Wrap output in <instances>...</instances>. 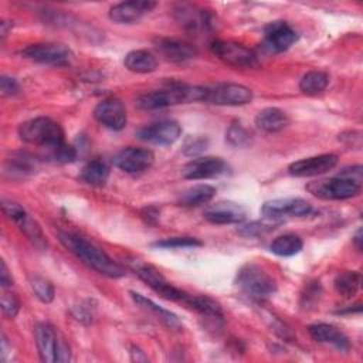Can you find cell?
<instances>
[{
	"mask_svg": "<svg viewBox=\"0 0 363 363\" xmlns=\"http://www.w3.org/2000/svg\"><path fill=\"white\" fill-rule=\"evenodd\" d=\"M58 240L71 254H74L86 267L95 269L101 275L109 278L125 277V268L116 261H113L102 248L88 241L86 238L72 233L58 231Z\"/></svg>",
	"mask_w": 363,
	"mask_h": 363,
	"instance_id": "obj_1",
	"label": "cell"
},
{
	"mask_svg": "<svg viewBox=\"0 0 363 363\" xmlns=\"http://www.w3.org/2000/svg\"><path fill=\"white\" fill-rule=\"evenodd\" d=\"M206 98V86H193L174 84L164 89L152 91L140 95L136 99V106L145 111L163 109L180 104H190L197 101H204Z\"/></svg>",
	"mask_w": 363,
	"mask_h": 363,
	"instance_id": "obj_2",
	"label": "cell"
},
{
	"mask_svg": "<svg viewBox=\"0 0 363 363\" xmlns=\"http://www.w3.org/2000/svg\"><path fill=\"white\" fill-rule=\"evenodd\" d=\"M18 135L26 143L44 147L48 152L65 143L64 130L60 123L45 116H37L23 122L18 126Z\"/></svg>",
	"mask_w": 363,
	"mask_h": 363,
	"instance_id": "obj_3",
	"label": "cell"
},
{
	"mask_svg": "<svg viewBox=\"0 0 363 363\" xmlns=\"http://www.w3.org/2000/svg\"><path fill=\"white\" fill-rule=\"evenodd\" d=\"M237 286L254 301H265L277 291L275 279L255 264L244 265L235 277Z\"/></svg>",
	"mask_w": 363,
	"mask_h": 363,
	"instance_id": "obj_4",
	"label": "cell"
},
{
	"mask_svg": "<svg viewBox=\"0 0 363 363\" xmlns=\"http://www.w3.org/2000/svg\"><path fill=\"white\" fill-rule=\"evenodd\" d=\"M35 345L43 362H69L71 352L65 339L50 323H38L34 328Z\"/></svg>",
	"mask_w": 363,
	"mask_h": 363,
	"instance_id": "obj_5",
	"label": "cell"
},
{
	"mask_svg": "<svg viewBox=\"0 0 363 363\" xmlns=\"http://www.w3.org/2000/svg\"><path fill=\"white\" fill-rule=\"evenodd\" d=\"M306 190L322 200H346L360 194L362 184L346 177H329L306 184Z\"/></svg>",
	"mask_w": 363,
	"mask_h": 363,
	"instance_id": "obj_6",
	"label": "cell"
},
{
	"mask_svg": "<svg viewBox=\"0 0 363 363\" xmlns=\"http://www.w3.org/2000/svg\"><path fill=\"white\" fill-rule=\"evenodd\" d=\"M132 269L146 285H149L162 298L169 299V301H174V302H184L186 303V301L189 298V294H186L180 288L172 285L153 265L142 262V261H133L132 262Z\"/></svg>",
	"mask_w": 363,
	"mask_h": 363,
	"instance_id": "obj_7",
	"label": "cell"
},
{
	"mask_svg": "<svg viewBox=\"0 0 363 363\" xmlns=\"http://www.w3.org/2000/svg\"><path fill=\"white\" fill-rule=\"evenodd\" d=\"M210 50L218 60L235 68H255L259 64L252 50L235 41L216 40L211 43Z\"/></svg>",
	"mask_w": 363,
	"mask_h": 363,
	"instance_id": "obj_8",
	"label": "cell"
},
{
	"mask_svg": "<svg viewBox=\"0 0 363 363\" xmlns=\"http://www.w3.org/2000/svg\"><path fill=\"white\" fill-rule=\"evenodd\" d=\"M252 91L241 84L221 82L213 86H206L204 102L223 106H238L252 101Z\"/></svg>",
	"mask_w": 363,
	"mask_h": 363,
	"instance_id": "obj_9",
	"label": "cell"
},
{
	"mask_svg": "<svg viewBox=\"0 0 363 363\" xmlns=\"http://www.w3.org/2000/svg\"><path fill=\"white\" fill-rule=\"evenodd\" d=\"M1 208L3 213L13 220L17 227L20 228V231L40 250L47 247V240L43 234L41 227L38 225V223L30 217V214L17 203L11 201V200H3L1 201Z\"/></svg>",
	"mask_w": 363,
	"mask_h": 363,
	"instance_id": "obj_10",
	"label": "cell"
},
{
	"mask_svg": "<svg viewBox=\"0 0 363 363\" xmlns=\"http://www.w3.org/2000/svg\"><path fill=\"white\" fill-rule=\"evenodd\" d=\"M21 55L31 61L48 65H67L74 57L72 51L60 43L31 44L21 51Z\"/></svg>",
	"mask_w": 363,
	"mask_h": 363,
	"instance_id": "obj_11",
	"label": "cell"
},
{
	"mask_svg": "<svg viewBox=\"0 0 363 363\" xmlns=\"http://www.w3.org/2000/svg\"><path fill=\"white\" fill-rule=\"evenodd\" d=\"M312 211V206L299 197H284L265 201L261 213L265 218L279 220L284 217H303Z\"/></svg>",
	"mask_w": 363,
	"mask_h": 363,
	"instance_id": "obj_12",
	"label": "cell"
},
{
	"mask_svg": "<svg viewBox=\"0 0 363 363\" xmlns=\"http://www.w3.org/2000/svg\"><path fill=\"white\" fill-rule=\"evenodd\" d=\"M182 135V126L177 121L163 119L140 128L136 132L138 139L160 146L173 145Z\"/></svg>",
	"mask_w": 363,
	"mask_h": 363,
	"instance_id": "obj_13",
	"label": "cell"
},
{
	"mask_svg": "<svg viewBox=\"0 0 363 363\" xmlns=\"http://www.w3.org/2000/svg\"><path fill=\"white\" fill-rule=\"evenodd\" d=\"M298 40L296 31L285 21H272L264 28L262 48L269 54L286 51Z\"/></svg>",
	"mask_w": 363,
	"mask_h": 363,
	"instance_id": "obj_14",
	"label": "cell"
},
{
	"mask_svg": "<svg viewBox=\"0 0 363 363\" xmlns=\"http://www.w3.org/2000/svg\"><path fill=\"white\" fill-rule=\"evenodd\" d=\"M113 164L125 173H142L147 170L153 162L155 155L152 150L145 147L128 146L121 149L112 159Z\"/></svg>",
	"mask_w": 363,
	"mask_h": 363,
	"instance_id": "obj_15",
	"label": "cell"
},
{
	"mask_svg": "<svg viewBox=\"0 0 363 363\" xmlns=\"http://www.w3.org/2000/svg\"><path fill=\"white\" fill-rule=\"evenodd\" d=\"M337 155L335 153H323L306 159L296 160L289 164L288 172L295 177H312L328 173L337 164Z\"/></svg>",
	"mask_w": 363,
	"mask_h": 363,
	"instance_id": "obj_16",
	"label": "cell"
},
{
	"mask_svg": "<svg viewBox=\"0 0 363 363\" xmlns=\"http://www.w3.org/2000/svg\"><path fill=\"white\" fill-rule=\"evenodd\" d=\"M94 116L101 125H104L112 130L123 129L126 125V121H128L125 105L118 98L102 99L95 106Z\"/></svg>",
	"mask_w": 363,
	"mask_h": 363,
	"instance_id": "obj_17",
	"label": "cell"
},
{
	"mask_svg": "<svg viewBox=\"0 0 363 363\" xmlns=\"http://www.w3.org/2000/svg\"><path fill=\"white\" fill-rule=\"evenodd\" d=\"M227 170V164L221 157H197L184 164L182 174L184 179L203 180L223 174Z\"/></svg>",
	"mask_w": 363,
	"mask_h": 363,
	"instance_id": "obj_18",
	"label": "cell"
},
{
	"mask_svg": "<svg viewBox=\"0 0 363 363\" xmlns=\"http://www.w3.org/2000/svg\"><path fill=\"white\" fill-rule=\"evenodd\" d=\"M156 7L155 1L132 0L115 4L109 9V18L118 24H133Z\"/></svg>",
	"mask_w": 363,
	"mask_h": 363,
	"instance_id": "obj_19",
	"label": "cell"
},
{
	"mask_svg": "<svg viewBox=\"0 0 363 363\" xmlns=\"http://www.w3.org/2000/svg\"><path fill=\"white\" fill-rule=\"evenodd\" d=\"M204 218L213 224H238L245 218V208L238 203L223 200L208 206Z\"/></svg>",
	"mask_w": 363,
	"mask_h": 363,
	"instance_id": "obj_20",
	"label": "cell"
},
{
	"mask_svg": "<svg viewBox=\"0 0 363 363\" xmlns=\"http://www.w3.org/2000/svg\"><path fill=\"white\" fill-rule=\"evenodd\" d=\"M174 18L189 31H206L211 26L210 14L193 4H179L174 9Z\"/></svg>",
	"mask_w": 363,
	"mask_h": 363,
	"instance_id": "obj_21",
	"label": "cell"
},
{
	"mask_svg": "<svg viewBox=\"0 0 363 363\" xmlns=\"http://www.w3.org/2000/svg\"><path fill=\"white\" fill-rule=\"evenodd\" d=\"M157 51L170 62L182 64L186 61L193 60L197 55V50L182 40L174 38H159L156 41Z\"/></svg>",
	"mask_w": 363,
	"mask_h": 363,
	"instance_id": "obj_22",
	"label": "cell"
},
{
	"mask_svg": "<svg viewBox=\"0 0 363 363\" xmlns=\"http://www.w3.org/2000/svg\"><path fill=\"white\" fill-rule=\"evenodd\" d=\"M308 332L315 342L332 345L340 352H347L350 349V342L347 336L333 325L315 323L308 328Z\"/></svg>",
	"mask_w": 363,
	"mask_h": 363,
	"instance_id": "obj_23",
	"label": "cell"
},
{
	"mask_svg": "<svg viewBox=\"0 0 363 363\" xmlns=\"http://www.w3.org/2000/svg\"><path fill=\"white\" fill-rule=\"evenodd\" d=\"M255 125L258 129H261L264 132L275 133L289 125V116L285 111L271 106V108H265L257 113Z\"/></svg>",
	"mask_w": 363,
	"mask_h": 363,
	"instance_id": "obj_24",
	"label": "cell"
},
{
	"mask_svg": "<svg viewBox=\"0 0 363 363\" xmlns=\"http://www.w3.org/2000/svg\"><path fill=\"white\" fill-rule=\"evenodd\" d=\"M216 196V187L211 184H196L186 189L177 197V204L184 207H197L210 203Z\"/></svg>",
	"mask_w": 363,
	"mask_h": 363,
	"instance_id": "obj_25",
	"label": "cell"
},
{
	"mask_svg": "<svg viewBox=\"0 0 363 363\" xmlns=\"http://www.w3.org/2000/svg\"><path fill=\"white\" fill-rule=\"evenodd\" d=\"M129 294H130L132 299H133L139 306H142V308L146 309V311H150L160 322H163V323H164L166 326H169L170 329H180V328H182V323H180L179 318H177L173 312H170V311H167V309L159 306V305L155 303L152 299L143 296V295L139 294V292L129 291Z\"/></svg>",
	"mask_w": 363,
	"mask_h": 363,
	"instance_id": "obj_26",
	"label": "cell"
},
{
	"mask_svg": "<svg viewBox=\"0 0 363 363\" xmlns=\"http://www.w3.org/2000/svg\"><path fill=\"white\" fill-rule=\"evenodd\" d=\"M125 67L136 74L153 72L157 68V58L146 50H133L123 60Z\"/></svg>",
	"mask_w": 363,
	"mask_h": 363,
	"instance_id": "obj_27",
	"label": "cell"
},
{
	"mask_svg": "<svg viewBox=\"0 0 363 363\" xmlns=\"http://www.w3.org/2000/svg\"><path fill=\"white\" fill-rule=\"evenodd\" d=\"M109 177V167L105 162L94 159L88 162L79 173V180L89 186H104Z\"/></svg>",
	"mask_w": 363,
	"mask_h": 363,
	"instance_id": "obj_28",
	"label": "cell"
},
{
	"mask_svg": "<svg viewBox=\"0 0 363 363\" xmlns=\"http://www.w3.org/2000/svg\"><path fill=\"white\" fill-rule=\"evenodd\" d=\"M186 305L199 312L200 315L213 319V320H223V309L221 306L211 298L206 295H190L186 301Z\"/></svg>",
	"mask_w": 363,
	"mask_h": 363,
	"instance_id": "obj_29",
	"label": "cell"
},
{
	"mask_svg": "<svg viewBox=\"0 0 363 363\" xmlns=\"http://www.w3.org/2000/svg\"><path fill=\"white\" fill-rule=\"evenodd\" d=\"M362 284V277L356 271H345L335 277L333 286L343 298H352L357 294Z\"/></svg>",
	"mask_w": 363,
	"mask_h": 363,
	"instance_id": "obj_30",
	"label": "cell"
},
{
	"mask_svg": "<svg viewBox=\"0 0 363 363\" xmlns=\"http://www.w3.org/2000/svg\"><path fill=\"white\" fill-rule=\"evenodd\" d=\"M302 245L303 242L296 234H282L271 242L269 250L278 257H292L302 250Z\"/></svg>",
	"mask_w": 363,
	"mask_h": 363,
	"instance_id": "obj_31",
	"label": "cell"
},
{
	"mask_svg": "<svg viewBox=\"0 0 363 363\" xmlns=\"http://www.w3.org/2000/svg\"><path fill=\"white\" fill-rule=\"evenodd\" d=\"M6 169L11 173V176H28L35 172L37 160L26 152H16L7 160Z\"/></svg>",
	"mask_w": 363,
	"mask_h": 363,
	"instance_id": "obj_32",
	"label": "cell"
},
{
	"mask_svg": "<svg viewBox=\"0 0 363 363\" xmlns=\"http://www.w3.org/2000/svg\"><path fill=\"white\" fill-rule=\"evenodd\" d=\"M329 84V77L322 71H309L299 81V89L305 95H318Z\"/></svg>",
	"mask_w": 363,
	"mask_h": 363,
	"instance_id": "obj_33",
	"label": "cell"
},
{
	"mask_svg": "<svg viewBox=\"0 0 363 363\" xmlns=\"http://www.w3.org/2000/svg\"><path fill=\"white\" fill-rule=\"evenodd\" d=\"M28 282H30L31 291L34 292V295H35L41 302H44V303L52 302L54 295H55V291H54L52 284H51L48 279H45V278L41 277V275H30Z\"/></svg>",
	"mask_w": 363,
	"mask_h": 363,
	"instance_id": "obj_34",
	"label": "cell"
},
{
	"mask_svg": "<svg viewBox=\"0 0 363 363\" xmlns=\"http://www.w3.org/2000/svg\"><path fill=\"white\" fill-rule=\"evenodd\" d=\"M225 139L228 140L230 145L242 147V146L250 145L251 135L241 123H233L225 133Z\"/></svg>",
	"mask_w": 363,
	"mask_h": 363,
	"instance_id": "obj_35",
	"label": "cell"
},
{
	"mask_svg": "<svg viewBox=\"0 0 363 363\" xmlns=\"http://www.w3.org/2000/svg\"><path fill=\"white\" fill-rule=\"evenodd\" d=\"M200 245H201V241H199L194 237H172V238H164L153 242V247H157V248H191V247H200Z\"/></svg>",
	"mask_w": 363,
	"mask_h": 363,
	"instance_id": "obj_36",
	"label": "cell"
},
{
	"mask_svg": "<svg viewBox=\"0 0 363 363\" xmlns=\"http://www.w3.org/2000/svg\"><path fill=\"white\" fill-rule=\"evenodd\" d=\"M1 311H3V315L9 319H13L16 318V315L20 311V302L17 299V296L11 292H3L1 295Z\"/></svg>",
	"mask_w": 363,
	"mask_h": 363,
	"instance_id": "obj_37",
	"label": "cell"
},
{
	"mask_svg": "<svg viewBox=\"0 0 363 363\" xmlns=\"http://www.w3.org/2000/svg\"><path fill=\"white\" fill-rule=\"evenodd\" d=\"M208 146V139L204 136H190L186 139L183 150L186 155L193 156V155H199L203 150H206Z\"/></svg>",
	"mask_w": 363,
	"mask_h": 363,
	"instance_id": "obj_38",
	"label": "cell"
},
{
	"mask_svg": "<svg viewBox=\"0 0 363 363\" xmlns=\"http://www.w3.org/2000/svg\"><path fill=\"white\" fill-rule=\"evenodd\" d=\"M50 157L57 162H61V163H69V162L75 160L77 150L74 146H71L68 143H62L61 146H58L57 149L50 152Z\"/></svg>",
	"mask_w": 363,
	"mask_h": 363,
	"instance_id": "obj_39",
	"label": "cell"
},
{
	"mask_svg": "<svg viewBox=\"0 0 363 363\" xmlns=\"http://www.w3.org/2000/svg\"><path fill=\"white\" fill-rule=\"evenodd\" d=\"M0 89H1V94L4 96H11V95H16L18 92L20 86H18V82L14 78L3 75L0 78Z\"/></svg>",
	"mask_w": 363,
	"mask_h": 363,
	"instance_id": "obj_40",
	"label": "cell"
},
{
	"mask_svg": "<svg viewBox=\"0 0 363 363\" xmlns=\"http://www.w3.org/2000/svg\"><path fill=\"white\" fill-rule=\"evenodd\" d=\"M339 140H343L347 146L352 145V147H360L362 146V133L360 132H356V130H352V132H347L346 135H340Z\"/></svg>",
	"mask_w": 363,
	"mask_h": 363,
	"instance_id": "obj_41",
	"label": "cell"
},
{
	"mask_svg": "<svg viewBox=\"0 0 363 363\" xmlns=\"http://www.w3.org/2000/svg\"><path fill=\"white\" fill-rule=\"evenodd\" d=\"M339 176L350 179V180L357 182V183L362 184V166L357 164V166H353V167H346V169L342 170V173Z\"/></svg>",
	"mask_w": 363,
	"mask_h": 363,
	"instance_id": "obj_42",
	"label": "cell"
},
{
	"mask_svg": "<svg viewBox=\"0 0 363 363\" xmlns=\"http://www.w3.org/2000/svg\"><path fill=\"white\" fill-rule=\"evenodd\" d=\"M265 227H268V225H264V224H259V223H251V224H247V225L241 227L240 233L244 234V235H258L264 230H269V228H265Z\"/></svg>",
	"mask_w": 363,
	"mask_h": 363,
	"instance_id": "obj_43",
	"label": "cell"
},
{
	"mask_svg": "<svg viewBox=\"0 0 363 363\" xmlns=\"http://www.w3.org/2000/svg\"><path fill=\"white\" fill-rule=\"evenodd\" d=\"M0 264H1V268H0V284H1V288L6 289V288H9V286L13 285V277H11V274H10V271H9L7 265H6V262L1 261Z\"/></svg>",
	"mask_w": 363,
	"mask_h": 363,
	"instance_id": "obj_44",
	"label": "cell"
},
{
	"mask_svg": "<svg viewBox=\"0 0 363 363\" xmlns=\"http://www.w3.org/2000/svg\"><path fill=\"white\" fill-rule=\"evenodd\" d=\"M130 356H132V360H136V362H147V357L143 354V352L139 350V349L135 347V346L130 347Z\"/></svg>",
	"mask_w": 363,
	"mask_h": 363,
	"instance_id": "obj_45",
	"label": "cell"
},
{
	"mask_svg": "<svg viewBox=\"0 0 363 363\" xmlns=\"http://www.w3.org/2000/svg\"><path fill=\"white\" fill-rule=\"evenodd\" d=\"M0 28H1V37H6L7 33H9V28H11V23H7V21H1L0 23Z\"/></svg>",
	"mask_w": 363,
	"mask_h": 363,
	"instance_id": "obj_46",
	"label": "cell"
},
{
	"mask_svg": "<svg viewBox=\"0 0 363 363\" xmlns=\"http://www.w3.org/2000/svg\"><path fill=\"white\" fill-rule=\"evenodd\" d=\"M354 244H356V247H357V250L360 251L362 250V230H357V233H356V235H354Z\"/></svg>",
	"mask_w": 363,
	"mask_h": 363,
	"instance_id": "obj_47",
	"label": "cell"
}]
</instances>
